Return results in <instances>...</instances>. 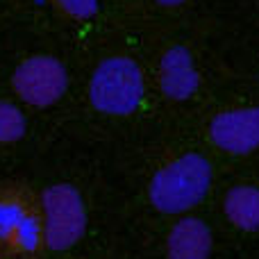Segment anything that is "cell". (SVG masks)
<instances>
[{"label":"cell","instance_id":"cell-1","mask_svg":"<svg viewBox=\"0 0 259 259\" xmlns=\"http://www.w3.org/2000/svg\"><path fill=\"white\" fill-rule=\"evenodd\" d=\"M211 187V164L198 152H187L157 170L148 196L161 214H182L196 207Z\"/></svg>","mask_w":259,"mask_h":259},{"label":"cell","instance_id":"cell-2","mask_svg":"<svg viewBox=\"0 0 259 259\" xmlns=\"http://www.w3.org/2000/svg\"><path fill=\"white\" fill-rule=\"evenodd\" d=\"M143 94V73L130 57L103 59L89 80V103L107 116H127L137 112Z\"/></svg>","mask_w":259,"mask_h":259},{"label":"cell","instance_id":"cell-3","mask_svg":"<svg viewBox=\"0 0 259 259\" xmlns=\"http://www.w3.org/2000/svg\"><path fill=\"white\" fill-rule=\"evenodd\" d=\"M44 246L55 252L73 248L87 230L84 198L73 184L55 182L41 191Z\"/></svg>","mask_w":259,"mask_h":259},{"label":"cell","instance_id":"cell-4","mask_svg":"<svg viewBox=\"0 0 259 259\" xmlns=\"http://www.w3.org/2000/svg\"><path fill=\"white\" fill-rule=\"evenodd\" d=\"M14 96L32 109H48L64 98L68 89V71L55 55L36 53L23 57L9 77Z\"/></svg>","mask_w":259,"mask_h":259},{"label":"cell","instance_id":"cell-5","mask_svg":"<svg viewBox=\"0 0 259 259\" xmlns=\"http://www.w3.org/2000/svg\"><path fill=\"white\" fill-rule=\"evenodd\" d=\"M209 137L221 150L248 155L259 148V107L228 109L211 118Z\"/></svg>","mask_w":259,"mask_h":259},{"label":"cell","instance_id":"cell-6","mask_svg":"<svg viewBox=\"0 0 259 259\" xmlns=\"http://www.w3.org/2000/svg\"><path fill=\"white\" fill-rule=\"evenodd\" d=\"M0 241L23 252H34L44 243L41 216L32 214L25 202L12 196L0 198Z\"/></svg>","mask_w":259,"mask_h":259},{"label":"cell","instance_id":"cell-7","mask_svg":"<svg viewBox=\"0 0 259 259\" xmlns=\"http://www.w3.org/2000/svg\"><path fill=\"white\" fill-rule=\"evenodd\" d=\"M198 71L193 57L184 46H173L164 53L159 64V87L166 98L187 100L198 89Z\"/></svg>","mask_w":259,"mask_h":259},{"label":"cell","instance_id":"cell-8","mask_svg":"<svg viewBox=\"0 0 259 259\" xmlns=\"http://www.w3.org/2000/svg\"><path fill=\"white\" fill-rule=\"evenodd\" d=\"M211 250V232L200 219H182L175 223L166 243V259H207Z\"/></svg>","mask_w":259,"mask_h":259},{"label":"cell","instance_id":"cell-9","mask_svg":"<svg viewBox=\"0 0 259 259\" xmlns=\"http://www.w3.org/2000/svg\"><path fill=\"white\" fill-rule=\"evenodd\" d=\"M223 209L232 225H237L239 230H246V232H255L259 230V189L250 187V184L230 189Z\"/></svg>","mask_w":259,"mask_h":259},{"label":"cell","instance_id":"cell-10","mask_svg":"<svg viewBox=\"0 0 259 259\" xmlns=\"http://www.w3.org/2000/svg\"><path fill=\"white\" fill-rule=\"evenodd\" d=\"M27 134V116L16 100L0 98V146L23 141Z\"/></svg>","mask_w":259,"mask_h":259},{"label":"cell","instance_id":"cell-11","mask_svg":"<svg viewBox=\"0 0 259 259\" xmlns=\"http://www.w3.org/2000/svg\"><path fill=\"white\" fill-rule=\"evenodd\" d=\"M57 5L59 12H64L66 16L75 18V21H87L94 18L100 9V0H53Z\"/></svg>","mask_w":259,"mask_h":259},{"label":"cell","instance_id":"cell-12","mask_svg":"<svg viewBox=\"0 0 259 259\" xmlns=\"http://www.w3.org/2000/svg\"><path fill=\"white\" fill-rule=\"evenodd\" d=\"M159 5H166V7H178V5H182L184 0H157Z\"/></svg>","mask_w":259,"mask_h":259}]
</instances>
